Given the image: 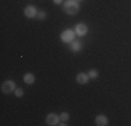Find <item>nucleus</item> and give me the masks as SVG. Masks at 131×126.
Instances as JSON below:
<instances>
[{"mask_svg":"<svg viewBox=\"0 0 131 126\" xmlns=\"http://www.w3.org/2000/svg\"><path fill=\"white\" fill-rule=\"evenodd\" d=\"M63 10L67 13L68 15H74L80 11V4L78 0H67L63 6Z\"/></svg>","mask_w":131,"mask_h":126,"instance_id":"obj_1","label":"nucleus"},{"mask_svg":"<svg viewBox=\"0 0 131 126\" xmlns=\"http://www.w3.org/2000/svg\"><path fill=\"white\" fill-rule=\"evenodd\" d=\"M74 38H75V31L70 30V28L64 30L63 32H61V35H60V39L63 41V42H66V43H71L74 41Z\"/></svg>","mask_w":131,"mask_h":126,"instance_id":"obj_2","label":"nucleus"},{"mask_svg":"<svg viewBox=\"0 0 131 126\" xmlns=\"http://www.w3.org/2000/svg\"><path fill=\"white\" fill-rule=\"evenodd\" d=\"M2 91L4 94H10L13 93V91H15V83L13 80H7L4 81V83L2 84Z\"/></svg>","mask_w":131,"mask_h":126,"instance_id":"obj_3","label":"nucleus"},{"mask_svg":"<svg viewBox=\"0 0 131 126\" xmlns=\"http://www.w3.org/2000/svg\"><path fill=\"white\" fill-rule=\"evenodd\" d=\"M24 14H25V17L28 18H34L38 15V10H36L35 6H27L25 8H24Z\"/></svg>","mask_w":131,"mask_h":126,"instance_id":"obj_4","label":"nucleus"},{"mask_svg":"<svg viewBox=\"0 0 131 126\" xmlns=\"http://www.w3.org/2000/svg\"><path fill=\"white\" fill-rule=\"evenodd\" d=\"M75 35H78V37H84V35H86L88 34V27H86L85 24H77L75 25Z\"/></svg>","mask_w":131,"mask_h":126,"instance_id":"obj_5","label":"nucleus"},{"mask_svg":"<svg viewBox=\"0 0 131 126\" xmlns=\"http://www.w3.org/2000/svg\"><path fill=\"white\" fill-rule=\"evenodd\" d=\"M59 122H60V116L54 115V113H49V115L46 116V123H48L49 126L59 125Z\"/></svg>","mask_w":131,"mask_h":126,"instance_id":"obj_6","label":"nucleus"},{"mask_svg":"<svg viewBox=\"0 0 131 126\" xmlns=\"http://www.w3.org/2000/svg\"><path fill=\"white\" fill-rule=\"evenodd\" d=\"M95 123L98 126H106L107 125V116L106 115H98L95 118Z\"/></svg>","mask_w":131,"mask_h":126,"instance_id":"obj_7","label":"nucleus"},{"mask_svg":"<svg viewBox=\"0 0 131 126\" xmlns=\"http://www.w3.org/2000/svg\"><path fill=\"white\" fill-rule=\"evenodd\" d=\"M75 80H77V83H80V84H86L89 80V76L86 73H78Z\"/></svg>","mask_w":131,"mask_h":126,"instance_id":"obj_8","label":"nucleus"},{"mask_svg":"<svg viewBox=\"0 0 131 126\" xmlns=\"http://www.w3.org/2000/svg\"><path fill=\"white\" fill-rule=\"evenodd\" d=\"M34 81H35V76H34L32 73L24 74V83L25 84H34Z\"/></svg>","mask_w":131,"mask_h":126,"instance_id":"obj_9","label":"nucleus"},{"mask_svg":"<svg viewBox=\"0 0 131 126\" xmlns=\"http://www.w3.org/2000/svg\"><path fill=\"white\" fill-rule=\"evenodd\" d=\"M81 48H82V45H81V42H78V41H73L71 42V49L74 52H78V50H81Z\"/></svg>","mask_w":131,"mask_h":126,"instance_id":"obj_10","label":"nucleus"},{"mask_svg":"<svg viewBox=\"0 0 131 126\" xmlns=\"http://www.w3.org/2000/svg\"><path fill=\"white\" fill-rule=\"evenodd\" d=\"M68 119H70V115H68V112H63L60 115V121H63V122H67Z\"/></svg>","mask_w":131,"mask_h":126,"instance_id":"obj_11","label":"nucleus"},{"mask_svg":"<svg viewBox=\"0 0 131 126\" xmlns=\"http://www.w3.org/2000/svg\"><path fill=\"white\" fill-rule=\"evenodd\" d=\"M15 97H17V98H20V97H23L24 95V90L23 88H15Z\"/></svg>","mask_w":131,"mask_h":126,"instance_id":"obj_12","label":"nucleus"},{"mask_svg":"<svg viewBox=\"0 0 131 126\" xmlns=\"http://www.w3.org/2000/svg\"><path fill=\"white\" fill-rule=\"evenodd\" d=\"M88 76H89V78H96V77H98V71L93 70V69H92V70H89Z\"/></svg>","mask_w":131,"mask_h":126,"instance_id":"obj_13","label":"nucleus"},{"mask_svg":"<svg viewBox=\"0 0 131 126\" xmlns=\"http://www.w3.org/2000/svg\"><path fill=\"white\" fill-rule=\"evenodd\" d=\"M36 17H38L39 18V20H45V18H46V13H38V15H36Z\"/></svg>","mask_w":131,"mask_h":126,"instance_id":"obj_14","label":"nucleus"},{"mask_svg":"<svg viewBox=\"0 0 131 126\" xmlns=\"http://www.w3.org/2000/svg\"><path fill=\"white\" fill-rule=\"evenodd\" d=\"M61 2H63V0H53V3H54V4H61Z\"/></svg>","mask_w":131,"mask_h":126,"instance_id":"obj_15","label":"nucleus"},{"mask_svg":"<svg viewBox=\"0 0 131 126\" xmlns=\"http://www.w3.org/2000/svg\"><path fill=\"white\" fill-rule=\"evenodd\" d=\"M78 2H82V0H78Z\"/></svg>","mask_w":131,"mask_h":126,"instance_id":"obj_16","label":"nucleus"}]
</instances>
